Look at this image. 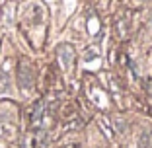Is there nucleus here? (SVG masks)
Instances as JSON below:
<instances>
[{
  "mask_svg": "<svg viewBox=\"0 0 152 148\" xmlns=\"http://www.w3.org/2000/svg\"><path fill=\"white\" fill-rule=\"evenodd\" d=\"M18 86L20 90H22V94H29V92L33 90V68L31 64H29V61H26V58H22L18 64Z\"/></svg>",
  "mask_w": 152,
  "mask_h": 148,
  "instance_id": "1",
  "label": "nucleus"
},
{
  "mask_svg": "<svg viewBox=\"0 0 152 148\" xmlns=\"http://www.w3.org/2000/svg\"><path fill=\"white\" fill-rule=\"evenodd\" d=\"M72 58H74V49H72L70 45H61V47H58V63L63 64L64 70L70 68Z\"/></svg>",
  "mask_w": 152,
  "mask_h": 148,
  "instance_id": "2",
  "label": "nucleus"
},
{
  "mask_svg": "<svg viewBox=\"0 0 152 148\" xmlns=\"http://www.w3.org/2000/svg\"><path fill=\"white\" fill-rule=\"evenodd\" d=\"M10 92V76L8 72H2L0 74V94H8Z\"/></svg>",
  "mask_w": 152,
  "mask_h": 148,
  "instance_id": "3",
  "label": "nucleus"
},
{
  "mask_svg": "<svg viewBox=\"0 0 152 148\" xmlns=\"http://www.w3.org/2000/svg\"><path fill=\"white\" fill-rule=\"evenodd\" d=\"M41 111H43V103H41V101H37L35 105H33V113H31V123H33V125H37V123H39Z\"/></svg>",
  "mask_w": 152,
  "mask_h": 148,
  "instance_id": "4",
  "label": "nucleus"
},
{
  "mask_svg": "<svg viewBox=\"0 0 152 148\" xmlns=\"http://www.w3.org/2000/svg\"><path fill=\"white\" fill-rule=\"evenodd\" d=\"M148 142H150V135H148V133H142L140 139H139V142H137V146H139V148H146Z\"/></svg>",
  "mask_w": 152,
  "mask_h": 148,
  "instance_id": "5",
  "label": "nucleus"
},
{
  "mask_svg": "<svg viewBox=\"0 0 152 148\" xmlns=\"http://www.w3.org/2000/svg\"><path fill=\"white\" fill-rule=\"evenodd\" d=\"M63 148H80L78 144H66V146H63Z\"/></svg>",
  "mask_w": 152,
  "mask_h": 148,
  "instance_id": "6",
  "label": "nucleus"
},
{
  "mask_svg": "<svg viewBox=\"0 0 152 148\" xmlns=\"http://www.w3.org/2000/svg\"><path fill=\"white\" fill-rule=\"evenodd\" d=\"M150 23H152V20H150Z\"/></svg>",
  "mask_w": 152,
  "mask_h": 148,
  "instance_id": "7",
  "label": "nucleus"
}]
</instances>
